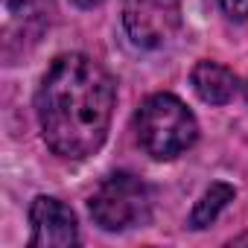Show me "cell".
Returning <instances> with one entry per match:
<instances>
[{"label": "cell", "mask_w": 248, "mask_h": 248, "mask_svg": "<svg viewBox=\"0 0 248 248\" xmlns=\"http://www.w3.org/2000/svg\"><path fill=\"white\" fill-rule=\"evenodd\" d=\"M117 102L111 73L85 53L53 59L35 91V117L44 143L64 161L96 155L108 138Z\"/></svg>", "instance_id": "obj_1"}, {"label": "cell", "mask_w": 248, "mask_h": 248, "mask_svg": "<svg viewBox=\"0 0 248 248\" xmlns=\"http://www.w3.org/2000/svg\"><path fill=\"white\" fill-rule=\"evenodd\" d=\"M140 149L155 161H172L199 140V120L175 93H152L135 114Z\"/></svg>", "instance_id": "obj_2"}, {"label": "cell", "mask_w": 248, "mask_h": 248, "mask_svg": "<svg viewBox=\"0 0 248 248\" xmlns=\"http://www.w3.org/2000/svg\"><path fill=\"white\" fill-rule=\"evenodd\" d=\"M88 210L91 219L108 233L143 228L152 219V190L132 172H111L91 193Z\"/></svg>", "instance_id": "obj_3"}, {"label": "cell", "mask_w": 248, "mask_h": 248, "mask_svg": "<svg viewBox=\"0 0 248 248\" xmlns=\"http://www.w3.org/2000/svg\"><path fill=\"white\" fill-rule=\"evenodd\" d=\"M123 27L143 50L167 47L181 30V0H123Z\"/></svg>", "instance_id": "obj_4"}, {"label": "cell", "mask_w": 248, "mask_h": 248, "mask_svg": "<svg viewBox=\"0 0 248 248\" xmlns=\"http://www.w3.org/2000/svg\"><path fill=\"white\" fill-rule=\"evenodd\" d=\"M30 248H70L79 245V222L73 207L56 196H38L30 204Z\"/></svg>", "instance_id": "obj_5"}, {"label": "cell", "mask_w": 248, "mask_h": 248, "mask_svg": "<svg viewBox=\"0 0 248 248\" xmlns=\"http://www.w3.org/2000/svg\"><path fill=\"white\" fill-rule=\"evenodd\" d=\"M190 85L196 91V96L207 105H228L239 88V79L231 67L219 64V62H199L190 70Z\"/></svg>", "instance_id": "obj_6"}, {"label": "cell", "mask_w": 248, "mask_h": 248, "mask_svg": "<svg viewBox=\"0 0 248 248\" xmlns=\"http://www.w3.org/2000/svg\"><path fill=\"white\" fill-rule=\"evenodd\" d=\"M6 9V30H21V35L35 38L41 35L53 15H56V0H3Z\"/></svg>", "instance_id": "obj_7"}, {"label": "cell", "mask_w": 248, "mask_h": 248, "mask_svg": "<svg viewBox=\"0 0 248 248\" xmlns=\"http://www.w3.org/2000/svg\"><path fill=\"white\" fill-rule=\"evenodd\" d=\"M233 196H236V190L231 187V184H225V181H213L202 196H199V202L193 204V213H190V228H196V231H202V228H207V225H213L216 222V216L233 202Z\"/></svg>", "instance_id": "obj_8"}, {"label": "cell", "mask_w": 248, "mask_h": 248, "mask_svg": "<svg viewBox=\"0 0 248 248\" xmlns=\"http://www.w3.org/2000/svg\"><path fill=\"white\" fill-rule=\"evenodd\" d=\"M219 6L231 21H245L248 18V0H219Z\"/></svg>", "instance_id": "obj_9"}, {"label": "cell", "mask_w": 248, "mask_h": 248, "mask_svg": "<svg viewBox=\"0 0 248 248\" xmlns=\"http://www.w3.org/2000/svg\"><path fill=\"white\" fill-rule=\"evenodd\" d=\"M73 3H76L79 9H96V6L102 3V0H73Z\"/></svg>", "instance_id": "obj_10"}]
</instances>
